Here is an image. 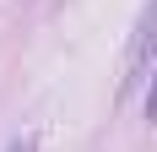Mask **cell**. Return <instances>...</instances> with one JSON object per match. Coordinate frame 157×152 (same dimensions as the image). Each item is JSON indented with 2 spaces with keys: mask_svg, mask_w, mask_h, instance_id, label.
<instances>
[{
  "mask_svg": "<svg viewBox=\"0 0 157 152\" xmlns=\"http://www.w3.org/2000/svg\"><path fill=\"white\" fill-rule=\"evenodd\" d=\"M146 120H157V71H152V87H146Z\"/></svg>",
  "mask_w": 157,
  "mask_h": 152,
  "instance_id": "cell-2",
  "label": "cell"
},
{
  "mask_svg": "<svg viewBox=\"0 0 157 152\" xmlns=\"http://www.w3.org/2000/svg\"><path fill=\"white\" fill-rule=\"evenodd\" d=\"M157 54V0L146 6V16H141V33H136V44H130V76H125V92L136 87L146 76V60Z\"/></svg>",
  "mask_w": 157,
  "mask_h": 152,
  "instance_id": "cell-1",
  "label": "cell"
},
{
  "mask_svg": "<svg viewBox=\"0 0 157 152\" xmlns=\"http://www.w3.org/2000/svg\"><path fill=\"white\" fill-rule=\"evenodd\" d=\"M11 152H38V136H16V141H11Z\"/></svg>",
  "mask_w": 157,
  "mask_h": 152,
  "instance_id": "cell-3",
  "label": "cell"
}]
</instances>
